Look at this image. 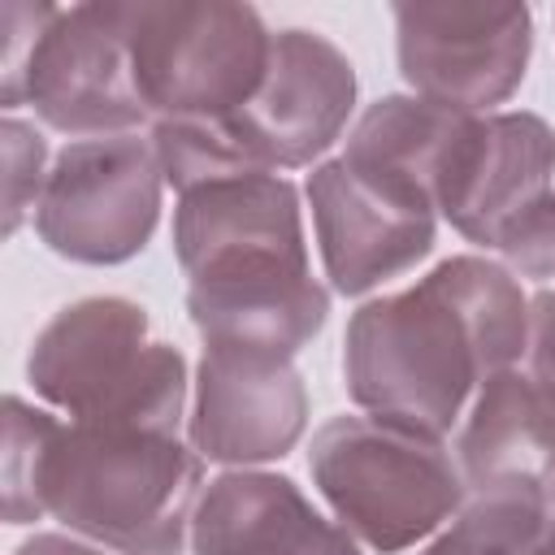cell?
Returning a JSON list of instances; mask_svg holds the SVG:
<instances>
[{
  "mask_svg": "<svg viewBox=\"0 0 555 555\" xmlns=\"http://www.w3.org/2000/svg\"><path fill=\"white\" fill-rule=\"evenodd\" d=\"M529 295L490 256H447L416 286L360 304L343 334L347 399L377 421L447 438L481 382L520 369Z\"/></svg>",
  "mask_w": 555,
  "mask_h": 555,
  "instance_id": "obj_1",
  "label": "cell"
},
{
  "mask_svg": "<svg viewBox=\"0 0 555 555\" xmlns=\"http://www.w3.org/2000/svg\"><path fill=\"white\" fill-rule=\"evenodd\" d=\"M204 494V455L182 434L95 429L4 399V520L52 516L113 555H182Z\"/></svg>",
  "mask_w": 555,
  "mask_h": 555,
  "instance_id": "obj_2",
  "label": "cell"
},
{
  "mask_svg": "<svg viewBox=\"0 0 555 555\" xmlns=\"http://www.w3.org/2000/svg\"><path fill=\"white\" fill-rule=\"evenodd\" d=\"M30 390L74 425L182 434L186 356L152 338L147 308L126 295H87L65 304L30 343Z\"/></svg>",
  "mask_w": 555,
  "mask_h": 555,
  "instance_id": "obj_3",
  "label": "cell"
},
{
  "mask_svg": "<svg viewBox=\"0 0 555 555\" xmlns=\"http://www.w3.org/2000/svg\"><path fill=\"white\" fill-rule=\"evenodd\" d=\"M308 473L334 520L377 555L438 538L468 486L442 438L377 416H334L312 434Z\"/></svg>",
  "mask_w": 555,
  "mask_h": 555,
  "instance_id": "obj_4",
  "label": "cell"
},
{
  "mask_svg": "<svg viewBox=\"0 0 555 555\" xmlns=\"http://www.w3.org/2000/svg\"><path fill=\"white\" fill-rule=\"evenodd\" d=\"M273 30L260 9L225 0H139L134 78L147 113L230 117L264 82Z\"/></svg>",
  "mask_w": 555,
  "mask_h": 555,
  "instance_id": "obj_5",
  "label": "cell"
},
{
  "mask_svg": "<svg viewBox=\"0 0 555 555\" xmlns=\"http://www.w3.org/2000/svg\"><path fill=\"white\" fill-rule=\"evenodd\" d=\"M165 173L152 139L104 134L74 139L52 156L35 234L48 251L74 264L108 269L134 260L160 225Z\"/></svg>",
  "mask_w": 555,
  "mask_h": 555,
  "instance_id": "obj_6",
  "label": "cell"
},
{
  "mask_svg": "<svg viewBox=\"0 0 555 555\" xmlns=\"http://www.w3.org/2000/svg\"><path fill=\"white\" fill-rule=\"evenodd\" d=\"M390 17L399 74L421 100L455 113H499L529 74V4L408 0L390 4Z\"/></svg>",
  "mask_w": 555,
  "mask_h": 555,
  "instance_id": "obj_7",
  "label": "cell"
},
{
  "mask_svg": "<svg viewBox=\"0 0 555 555\" xmlns=\"http://www.w3.org/2000/svg\"><path fill=\"white\" fill-rule=\"evenodd\" d=\"M22 104H30L43 126L74 139L134 134L152 121L134 78V4H56L30 52Z\"/></svg>",
  "mask_w": 555,
  "mask_h": 555,
  "instance_id": "obj_8",
  "label": "cell"
},
{
  "mask_svg": "<svg viewBox=\"0 0 555 555\" xmlns=\"http://www.w3.org/2000/svg\"><path fill=\"white\" fill-rule=\"evenodd\" d=\"M356 65L347 52L308 26L273 30V52L260 91L225 121V134L251 173L321 165L347 134L356 113Z\"/></svg>",
  "mask_w": 555,
  "mask_h": 555,
  "instance_id": "obj_9",
  "label": "cell"
},
{
  "mask_svg": "<svg viewBox=\"0 0 555 555\" xmlns=\"http://www.w3.org/2000/svg\"><path fill=\"white\" fill-rule=\"evenodd\" d=\"M308 204L317 251L338 295H369L416 269L438 238V208L425 191L347 165L343 156L312 165Z\"/></svg>",
  "mask_w": 555,
  "mask_h": 555,
  "instance_id": "obj_10",
  "label": "cell"
},
{
  "mask_svg": "<svg viewBox=\"0 0 555 555\" xmlns=\"http://www.w3.org/2000/svg\"><path fill=\"white\" fill-rule=\"evenodd\" d=\"M555 126L529 108L464 113L434 173L438 217L468 243L494 247L551 191Z\"/></svg>",
  "mask_w": 555,
  "mask_h": 555,
  "instance_id": "obj_11",
  "label": "cell"
},
{
  "mask_svg": "<svg viewBox=\"0 0 555 555\" xmlns=\"http://www.w3.org/2000/svg\"><path fill=\"white\" fill-rule=\"evenodd\" d=\"M308 429V390L286 356L204 347L191 382L186 442L230 468H260L295 451Z\"/></svg>",
  "mask_w": 555,
  "mask_h": 555,
  "instance_id": "obj_12",
  "label": "cell"
},
{
  "mask_svg": "<svg viewBox=\"0 0 555 555\" xmlns=\"http://www.w3.org/2000/svg\"><path fill=\"white\" fill-rule=\"evenodd\" d=\"M173 256L186 282L312 269L299 186L282 173H247L182 191L173 208Z\"/></svg>",
  "mask_w": 555,
  "mask_h": 555,
  "instance_id": "obj_13",
  "label": "cell"
},
{
  "mask_svg": "<svg viewBox=\"0 0 555 555\" xmlns=\"http://www.w3.org/2000/svg\"><path fill=\"white\" fill-rule=\"evenodd\" d=\"M195 555H364L286 473L230 468L199 494L191 520Z\"/></svg>",
  "mask_w": 555,
  "mask_h": 555,
  "instance_id": "obj_14",
  "label": "cell"
},
{
  "mask_svg": "<svg viewBox=\"0 0 555 555\" xmlns=\"http://www.w3.org/2000/svg\"><path fill=\"white\" fill-rule=\"evenodd\" d=\"M186 312L204 347L295 360L330 321V286L312 269H260L186 282Z\"/></svg>",
  "mask_w": 555,
  "mask_h": 555,
  "instance_id": "obj_15",
  "label": "cell"
},
{
  "mask_svg": "<svg viewBox=\"0 0 555 555\" xmlns=\"http://www.w3.org/2000/svg\"><path fill=\"white\" fill-rule=\"evenodd\" d=\"M455 464L468 490L551 481L555 412L546 408L525 369H503L481 382L455 434Z\"/></svg>",
  "mask_w": 555,
  "mask_h": 555,
  "instance_id": "obj_16",
  "label": "cell"
},
{
  "mask_svg": "<svg viewBox=\"0 0 555 555\" xmlns=\"http://www.w3.org/2000/svg\"><path fill=\"white\" fill-rule=\"evenodd\" d=\"M464 113L442 108L421 95H382L373 100L347 130L343 160L369 173H386L395 182H408L434 199V173L438 160L455 134Z\"/></svg>",
  "mask_w": 555,
  "mask_h": 555,
  "instance_id": "obj_17",
  "label": "cell"
},
{
  "mask_svg": "<svg viewBox=\"0 0 555 555\" xmlns=\"http://www.w3.org/2000/svg\"><path fill=\"white\" fill-rule=\"evenodd\" d=\"M546 533V486L468 490L429 555H529Z\"/></svg>",
  "mask_w": 555,
  "mask_h": 555,
  "instance_id": "obj_18",
  "label": "cell"
},
{
  "mask_svg": "<svg viewBox=\"0 0 555 555\" xmlns=\"http://www.w3.org/2000/svg\"><path fill=\"white\" fill-rule=\"evenodd\" d=\"M0 139H4V238H13L22 230L26 217H35L43 182H48V139L22 121V117H4L0 121Z\"/></svg>",
  "mask_w": 555,
  "mask_h": 555,
  "instance_id": "obj_19",
  "label": "cell"
},
{
  "mask_svg": "<svg viewBox=\"0 0 555 555\" xmlns=\"http://www.w3.org/2000/svg\"><path fill=\"white\" fill-rule=\"evenodd\" d=\"M499 256L516 278L555 286V186L503 234Z\"/></svg>",
  "mask_w": 555,
  "mask_h": 555,
  "instance_id": "obj_20",
  "label": "cell"
},
{
  "mask_svg": "<svg viewBox=\"0 0 555 555\" xmlns=\"http://www.w3.org/2000/svg\"><path fill=\"white\" fill-rule=\"evenodd\" d=\"M56 4H26V0H4L0 4V30H4V61H0V104L17 108L22 104V78L30 65V52L52 22Z\"/></svg>",
  "mask_w": 555,
  "mask_h": 555,
  "instance_id": "obj_21",
  "label": "cell"
},
{
  "mask_svg": "<svg viewBox=\"0 0 555 555\" xmlns=\"http://www.w3.org/2000/svg\"><path fill=\"white\" fill-rule=\"evenodd\" d=\"M525 373L555 412V286H538L529 299V347H525Z\"/></svg>",
  "mask_w": 555,
  "mask_h": 555,
  "instance_id": "obj_22",
  "label": "cell"
},
{
  "mask_svg": "<svg viewBox=\"0 0 555 555\" xmlns=\"http://www.w3.org/2000/svg\"><path fill=\"white\" fill-rule=\"evenodd\" d=\"M13 555H113V551L91 546V542H82V538H74V533H35V538H26Z\"/></svg>",
  "mask_w": 555,
  "mask_h": 555,
  "instance_id": "obj_23",
  "label": "cell"
},
{
  "mask_svg": "<svg viewBox=\"0 0 555 555\" xmlns=\"http://www.w3.org/2000/svg\"><path fill=\"white\" fill-rule=\"evenodd\" d=\"M529 555H555V473L546 481V533H542V542Z\"/></svg>",
  "mask_w": 555,
  "mask_h": 555,
  "instance_id": "obj_24",
  "label": "cell"
},
{
  "mask_svg": "<svg viewBox=\"0 0 555 555\" xmlns=\"http://www.w3.org/2000/svg\"><path fill=\"white\" fill-rule=\"evenodd\" d=\"M421 555H429V551H421Z\"/></svg>",
  "mask_w": 555,
  "mask_h": 555,
  "instance_id": "obj_25",
  "label": "cell"
}]
</instances>
